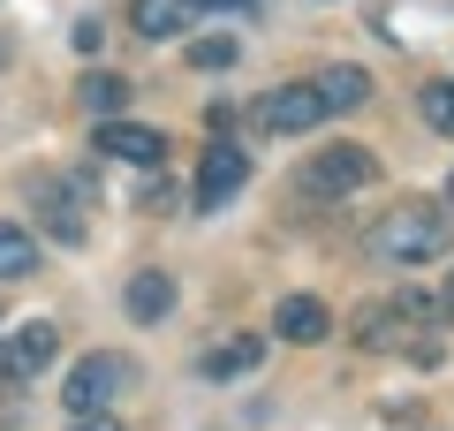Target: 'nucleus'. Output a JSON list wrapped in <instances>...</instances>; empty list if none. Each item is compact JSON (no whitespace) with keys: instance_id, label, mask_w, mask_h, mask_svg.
Returning <instances> with one entry per match:
<instances>
[{"instance_id":"obj_14","label":"nucleus","mask_w":454,"mask_h":431,"mask_svg":"<svg viewBox=\"0 0 454 431\" xmlns=\"http://www.w3.org/2000/svg\"><path fill=\"white\" fill-rule=\"evenodd\" d=\"M31 272H38V235L0 220V280H31Z\"/></svg>"},{"instance_id":"obj_21","label":"nucleus","mask_w":454,"mask_h":431,"mask_svg":"<svg viewBox=\"0 0 454 431\" xmlns=\"http://www.w3.org/2000/svg\"><path fill=\"white\" fill-rule=\"evenodd\" d=\"M197 8H250V0H197Z\"/></svg>"},{"instance_id":"obj_19","label":"nucleus","mask_w":454,"mask_h":431,"mask_svg":"<svg viewBox=\"0 0 454 431\" xmlns=\"http://www.w3.org/2000/svg\"><path fill=\"white\" fill-rule=\"evenodd\" d=\"M68 431H121V424H114V409H91V416H76Z\"/></svg>"},{"instance_id":"obj_10","label":"nucleus","mask_w":454,"mask_h":431,"mask_svg":"<svg viewBox=\"0 0 454 431\" xmlns=\"http://www.w3.org/2000/svg\"><path fill=\"white\" fill-rule=\"evenodd\" d=\"M318 98H325V114H356V106H372V68L333 61V68L318 76Z\"/></svg>"},{"instance_id":"obj_15","label":"nucleus","mask_w":454,"mask_h":431,"mask_svg":"<svg viewBox=\"0 0 454 431\" xmlns=\"http://www.w3.org/2000/svg\"><path fill=\"white\" fill-rule=\"evenodd\" d=\"M394 333H402V310H394V303H364L356 310V341H364V349H387Z\"/></svg>"},{"instance_id":"obj_11","label":"nucleus","mask_w":454,"mask_h":431,"mask_svg":"<svg viewBox=\"0 0 454 431\" xmlns=\"http://www.w3.org/2000/svg\"><path fill=\"white\" fill-rule=\"evenodd\" d=\"M76 98H83V114H98V121H121V106H129V76H114V68H83Z\"/></svg>"},{"instance_id":"obj_18","label":"nucleus","mask_w":454,"mask_h":431,"mask_svg":"<svg viewBox=\"0 0 454 431\" xmlns=\"http://www.w3.org/2000/svg\"><path fill=\"white\" fill-rule=\"evenodd\" d=\"M98 46H106V23H76V53L83 61H98Z\"/></svg>"},{"instance_id":"obj_1","label":"nucleus","mask_w":454,"mask_h":431,"mask_svg":"<svg viewBox=\"0 0 454 431\" xmlns=\"http://www.w3.org/2000/svg\"><path fill=\"white\" fill-rule=\"evenodd\" d=\"M447 242H454V212L424 205V197H402L394 212L372 220V257L379 265H432V257H447Z\"/></svg>"},{"instance_id":"obj_8","label":"nucleus","mask_w":454,"mask_h":431,"mask_svg":"<svg viewBox=\"0 0 454 431\" xmlns=\"http://www.w3.org/2000/svg\"><path fill=\"white\" fill-rule=\"evenodd\" d=\"M190 23H197V0H129V31L152 38V46L160 38H182Z\"/></svg>"},{"instance_id":"obj_13","label":"nucleus","mask_w":454,"mask_h":431,"mask_svg":"<svg viewBox=\"0 0 454 431\" xmlns=\"http://www.w3.org/2000/svg\"><path fill=\"white\" fill-rule=\"evenodd\" d=\"M121 303H129L137 325H152V318H167V310H175V280H167V272H137Z\"/></svg>"},{"instance_id":"obj_17","label":"nucleus","mask_w":454,"mask_h":431,"mask_svg":"<svg viewBox=\"0 0 454 431\" xmlns=\"http://www.w3.org/2000/svg\"><path fill=\"white\" fill-rule=\"evenodd\" d=\"M190 68H205V76H212V68H235V38H197Z\"/></svg>"},{"instance_id":"obj_6","label":"nucleus","mask_w":454,"mask_h":431,"mask_svg":"<svg viewBox=\"0 0 454 431\" xmlns=\"http://www.w3.org/2000/svg\"><path fill=\"white\" fill-rule=\"evenodd\" d=\"M243 182H250V160H243V152H235V144H227V137H212L205 167H197V205H205V212H220L227 197L243 190Z\"/></svg>"},{"instance_id":"obj_7","label":"nucleus","mask_w":454,"mask_h":431,"mask_svg":"<svg viewBox=\"0 0 454 431\" xmlns=\"http://www.w3.org/2000/svg\"><path fill=\"white\" fill-rule=\"evenodd\" d=\"M53 356H61V333H53L46 318H38V325H23V333L8 341V349H0V386H23V379H38V371H46Z\"/></svg>"},{"instance_id":"obj_20","label":"nucleus","mask_w":454,"mask_h":431,"mask_svg":"<svg viewBox=\"0 0 454 431\" xmlns=\"http://www.w3.org/2000/svg\"><path fill=\"white\" fill-rule=\"evenodd\" d=\"M439 310H447V318H454V272H447V287H439Z\"/></svg>"},{"instance_id":"obj_2","label":"nucleus","mask_w":454,"mask_h":431,"mask_svg":"<svg viewBox=\"0 0 454 431\" xmlns=\"http://www.w3.org/2000/svg\"><path fill=\"white\" fill-rule=\"evenodd\" d=\"M137 386V364L121 349H91L76 371H68V386H61V401H68V416H91V409H114V401Z\"/></svg>"},{"instance_id":"obj_5","label":"nucleus","mask_w":454,"mask_h":431,"mask_svg":"<svg viewBox=\"0 0 454 431\" xmlns=\"http://www.w3.org/2000/svg\"><path fill=\"white\" fill-rule=\"evenodd\" d=\"M91 152L129 160V167H152V175L167 167V137H160V129H137V121H98L91 129Z\"/></svg>"},{"instance_id":"obj_9","label":"nucleus","mask_w":454,"mask_h":431,"mask_svg":"<svg viewBox=\"0 0 454 431\" xmlns=\"http://www.w3.org/2000/svg\"><path fill=\"white\" fill-rule=\"evenodd\" d=\"M273 333H280V341H295V349H310V341L333 333V318H325L318 295H288V303L273 310Z\"/></svg>"},{"instance_id":"obj_4","label":"nucleus","mask_w":454,"mask_h":431,"mask_svg":"<svg viewBox=\"0 0 454 431\" xmlns=\"http://www.w3.org/2000/svg\"><path fill=\"white\" fill-rule=\"evenodd\" d=\"M318 121H325L318 83H273V91L258 98V129L265 137H310Z\"/></svg>"},{"instance_id":"obj_3","label":"nucleus","mask_w":454,"mask_h":431,"mask_svg":"<svg viewBox=\"0 0 454 431\" xmlns=\"http://www.w3.org/2000/svg\"><path fill=\"white\" fill-rule=\"evenodd\" d=\"M372 182H379V160L364 152V144H325V152H310V167H303L310 197H356V190H372Z\"/></svg>"},{"instance_id":"obj_22","label":"nucleus","mask_w":454,"mask_h":431,"mask_svg":"<svg viewBox=\"0 0 454 431\" xmlns=\"http://www.w3.org/2000/svg\"><path fill=\"white\" fill-rule=\"evenodd\" d=\"M447 212H454V175H447Z\"/></svg>"},{"instance_id":"obj_12","label":"nucleus","mask_w":454,"mask_h":431,"mask_svg":"<svg viewBox=\"0 0 454 431\" xmlns=\"http://www.w3.org/2000/svg\"><path fill=\"white\" fill-rule=\"evenodd\" d=\"M265 364V333H235L220 349H205V379H243V371Z\"/></svg>"},{"instance_id":"obj_16","label":"nucleus","mask_w":454,"mask_h":431,"mask_svg":"<svg viewBox=\"0 0 454 431\" xmlns=\"http://www.w3.org/2000/svg\"><path fill=\"white\" fill-rule=\"evenodd\" d=\"M417 106H424V121H432L439 137H454V76H432L417 91Z\"/></svg>"}]
</instances>
